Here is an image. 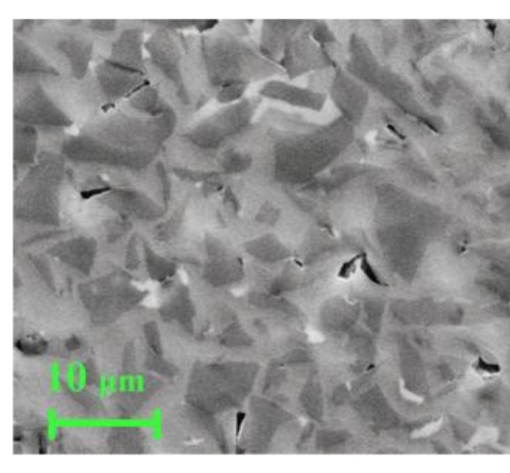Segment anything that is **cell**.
<instances>
[{
    "label": "cell",
    "mask_w": 510,
    "mask_h": 473,
    "mask_svg": "<svg viewBox=\"0 0 510 473\" xmlns=\"http://www.w3.org/2000/svg\"><path fill=\"white\" fill-rule=\"evenodd\" d=\"M363 253H359L357 255L353 256L350 260L345 261L341 265L338 271V277L341 279H349L351 275L355 272L356 263L362 258Z\"/></svg>",
    "instance_id": "3"
},
{
    "label": "cell",
    "mask_w": 510,
    "mask_h": 473,
    "mask_svg": "<svg viewBox=\"0 0 510 473\" xmlns=\"http://www.w3.org/2000/svg\"><path fill=\"white\" fill-rule=\"evenodd\" d=\"M246 416H248L246 412H239L237 414V416H235V440H237V444L239 442V437H241L242 428H243L244 423H246Z\"/></svg>",
    "instance_id": "4"
},
{
    "label": "cell",
    "mask_w": 510,
    "mask_h": 473,
    "mask_svg": "<svg viewBox=\"0 0 510 473\" xmlns=\"http://www.w3.org/2000/svg\"><path fill=\"white\" fill-rule=\"evenodd\" d=\"M361 271L365 274L367 277L368 280L371 281L372 283L376 284L379 286H385L383 281L380 278L379 275L376 273L374 268H373L371 263L368 260L367 254L363 253L362 258L360 260Z\"/></svg>",
    "instance_id": "2"
},
{
    "label": "cell",
    "mask_w": 510,
    "mask_h": 473,
    "mask_svg": "<svg viewBox=\"0 0 510 473\" xmlns=\"http://www.w3.org/2000/svg\"><path fill=\"white\" fill-rule=\"evenodd\" d=\"M262 94L272 99L280 100L292 106L310 110H320L322 106H324L325 102V94L278 81H272L267 84L262 91Z\"/></svg>",
    "instance_id": "1"
}]
</instances>
